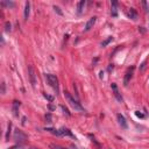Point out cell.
Listing matches in <instances>:
<instances>
[{"instance_id": "4316f807", "label": "cell", "mask_w": 149, "mask_h": 149, "mask_svg": "<svg viewBox=\"0 0 149 149\" xmlns=\"http://www.w3.org/2000/svg\"><path fill=\"white\" fill-rule=\"evenodd\" d=\"M46 119L48 120V122H51V114H50V113H48V114L46 115Z\"/></svg>"}, {"instance_id": "5b68a950", "label": "cell", "mask_w": 149, "mask_h": 149, "mask_svg": "<svg viewBox=\"0 0 149 149\" xmlns=\"http://www.w3.org/2000/svg\"><path fill=\"white\" fill-rule=\"evenodd\" d=\"M28 75H29V79H31L32 86L35 87V85H36V77H35V71H34V69H33L32 65L28 67Z\"/></svg>"}, {"instance_id": "ba28073f", "label": "cell", "mask_w": 149, "mask_h": 149, "mask_svg": "<svg viewBox=\"0 0 149 149\" xmlns=\"http://www.w3.org/2000/svg\"><path fill=\"white\" fill-rule=\"evenodd\" d=\"M96 21H97V18H96V16H92V18L90 19L87 22H86V24H85V31H86V32L90 31V29H91V28L94 26Z\"/></svg>"}, {"instance_id": "cb8c5ba5", "label": "cell", "mask_w": 149, "mask_h": 149, "mask_svg": "<svg viewBox=\"0 0 149 149\" xmlns=\"http://www.w3.org/2000/svg\"><path fill=\"white\" fill-rule=\"evenodd\" d=\"M54 9H55V11L58 13V14H59V15H62V14H63V13H62V11L59 9V7H58V6H54Z\"/></svg>"}, {"instance_id": "8fae6325", "label": "cell", "mask_w": 149, "mask_h": 149, "mask_svg": "<svg viewBox=\"0 0 149 149\" xmlns=\"http://www.w3.org/2000/svg\"><path fill=\"white\" fill-rule=\"evenodd\" d=\"M20 105H21V103L18 100H14L13 101V114H14V116H18V112H19V107H20Z\"/></svg>"}, {"instance_id": "6da1fadb", "label": "cell", "mask_w": 149, "mask_h": 149, "mask_svg": "<svg viewBox=\"0 0 149 149\" xmlns=\"http://www.w3.org/2000/svg\"><path fill=\"white\" fill-rule=\"evenodd\" d=\"M64 97H65L67 101L69 103V105H70L72 108H75V111H78V112H85L84 107H83L82 105L78 103V100H76V99H75V98H73L68 91L64 92Z\"/></svg>"}, {"instance_id": "484cf974", "label": "cell", "mask_w": 149, "mask_h": 149, "mask_svg": "<svg viewBox=\"0 0 149 149\" xmlns=\"http://www.w3.org/2000/svg\"><path fill=\"white\" fill-rule=\"evenodd\" d=\"M135 114H136V116H139V118H144V114L140 113L139 111H136V112H135Z\"/></svg>"}, {"instance_id": "30bf717a", "label": "cell", "mask_w": 149, "mask_h": 149, "mask_svg": "<svg viewBox=\"0 0 149 149\" xmlns=\"http://www.w3.org/2000/svg\"><path fill=\"white\" fill-rule=\"evenodd\" d=\"M127 15H128V18H131L132 20H137V12L135 8H129Z\"/></svg>"}, {"instance_id": "2e32d148", "label": "cell", "mask_w": 149, "mask_h": 149, "mask_svg": "<svg viewBox=\"0 0 149 149\" xmlns=\"http://www.w3.org/2000/svg\"><path fill=\"white\" fill-rule=\"evenodd\" d=\"M111 41H113V37L112 36H108L106 40H105V41H103V42H101V47H106L107 44L111 42Z\"/></svg>"}, {"instance_id": "d6986e66", "label": "cell", "mask_w": 149, "mask_h": 149, "mask_svg": "<svg viewBox=\"0 0 149 149\" xmlns=\"http://www.w3.org/2000/svg\"><path fill=\"white\" fill-rule=\"evenodd\" d=\"M11 27H12V26H11V23H9L8 21L5 22V31H6V32H11Z\"/></svg>"}, {"instance_id": "7a4b0ae2", "label": "cell", "mask_w": 149, "mask_h": 149, "mask_svg": "<svg viewBox=\"0 0 149 149\" xmlns=\"http://www.w3.org/2000/svg\"><path fill=\"white\" fill-rule=\"evenodd\" d=\"M46 79H47V82L49 83V85L51 86V87L58 93L59 87H58V78H57V77H56L55 75H51V73H47V75H46Z\"/></svg>"}, {"instance_id": "603a6c76", "label": "cell", "mask_w": 149, "mask_h": 149, "mask_svg": "<svg viewBox=\"0 0 149 149\" xmlns=\"http://www.w3.org/2000/svg\"><path fill=\"white\" fill-rule=\"evenodd\" d=\"M50 148H52V149H65V148H63V147L57 146V144H51V146H50Z\"/></svg>"}, {"instance_id": "3957f363", "label": "cell", "mask_w": 149, "mask_h": 149, "mask_svg": "<svg viewBox=\"0 0 149 149\" xmlns=\"http://www.w3.org/2000/svg\"><path fill=\"white\" fill-rule=\"evenodd\" d=\"M27 139H28V136L22 131H19V129H15V131H14V140H15L16 143L22 144V143H24L27 141Z\"/></svg>"}, {"instance_id": "ac0fdd59", "label": "cell", "mask_w": 149, "mask_h": 149, "mask_svg": "<svg viewBox=\"0 0 149 149\" xmlns=\"http://www.w3.org/2000/svg\"><path fill=\"white\" fill-rule=\"evenodd\" d=\"M1 5H3V6H9V7H14V5H15V4L14 3H12V1H3V3H1Z\"/></svg>"}, {"instance_id": "9c48e42d", "label": "cell", "mask_w": 149, "mask_h": 149, "mask_svg": "<svg viewBox=\"0 0 149 149\" xmlns=\"http://www.w3.org/2000/svg\"><path fill=\"white\" fill-rule=\"evenodd\" d=\"M112 90H113V92H114V96L116 97V99H118L119 101H122V97L120 96V93H119V91H118V86H116V84L115 83H112Z\"/></svg>"}, {"instance_id": "277c9868", "label": "cell", "mask_w": 149, "mask_h": 149, "mask_svg": "<svg viewBox=\"0 0 149 149\" xmlns=\"http://www.w3.org/2000/svg\"><path fill=\"white\" fill-rule=\"evenodd\" d=\"M134 70H135V68H134V67L128 68V69H127V71H126V75H125V78H124V85H125V86L128 85V83H129L131 78L133 77Z\"/></svg>"}, {"instance_id": "d4e9b609", "label": "cell", "mask_w": 149, "mask_h": 149, "mask_svg": "<svg viewBox=\"0 0 149 149\" xmlns=\"http://www.w3.org/2000/svg\"><path fill=\"white\" fill-rule=\"evenodd\" d=\"M5 92H6V90H5V83H1V93L5 94Z\"/></svg>"}, {"instance_id": "e0dca14e", "label": "cell", "mask_w": 149, "mask_h": 149, "mask_svg": "<svg viewBox=\"0 0 149 149\" xmlns=\"http://www.w3.org/2000/svg\"><path fill=\"white\" fill-rule=\"evenodd\" d=\"M46 131L50 132V133H51V134H54V135H57V136H59V135H58V129H55V128H49V127H47V128H46Z\"/></svg>"}, {"instance_id": "7c38bea8", "label": "cell", "mask_w": 149, "mask_h": 149, "mask_svg": "<svg viewBox=\"0 0 149 149\" xmlns=\"http://www.w3.org/2000/svg\"><path fill=\"white\" fill-rule=\"evenodd\" d=\"M29 13H31V3H29V1H27V3H26V5H24V20H28Z\"/></svg>"}, {"instance_id": "7402d4cb", "label": "cell", "mask_w": 149, "mask_h": 149, "mask_svg": "<svg viewBox=\"0 0 149 149\" xmlns=\"http://www.w3.org/2000/svg\"><path fill=\"white\" fill-rule=\"evenodd\" d=\"M43 96H44V98H47L49 101H52V100H54V97H52V96H49V94H47V93H44Z\"/></svg>"}, {"instance_id": "5bb4252c", "label": "cell", "mask_w": 149, "mask_h": 149, "mask_svg": "<svg viewBox=\"0 0 149 149\" xmlns=\"http://www.w3.org/2000/svg\"><path fill=\"white\" fill-rule=\"evenodd\" d=\"M112 15L116 16L118 15V1H112Z\"/></svg>"}, {"instance_id": "83f0119b", "label": "cell", "mask_w": 149, "mask_h": 149, "mask_svg": "<svg viewBox=\"0 0 149 149\" xmlns=\"http://www.w3.org/2000/svg\"><path fill=\"white\" fill-rule=\"evenodd\" d=\"M144 65H146V61H144V62L142 63V67H141V70H143V69H144Z\"/></svg>"}, {"instance_id": "8992f818", "label": "cell", "mask_w": 149, "mask_h": 149, "mask_svg": "<svg viewBox=\"0 0 149 149\" xmlns=\"http://www.w3.org/2000/svg\"><path fill=\"white\" fill-rule=\"evenodd\" d=\"M58 135H59V136H63V135H68V136L72 137V139H76V137H75V135L71 133L70 129H68V128H65V127H62V128H59V129H58Z\"/></svg>"}, {"instance_id": "9a60e30c", "label": "cell", "mask_w": 149, "mask_h": 149, "mask_svg": "<svg viewBox=\"0 0 149 149\" xmlns=\"http://www.w3.org/2000/svg\"><path fill=\"white\" fill-rule=\"evenodd\" d=\"M11 128H12V124L9 122L8 126H7V132H6V135H5V139H6V140H5V141H8L9 140V133H11Z\"/></svg>"}, {"instance_id": "ffe728a7", "label": "cell", "mask_w": 149, "mask_h": 149, "mask_svg": "<svg viewBox=\"0 0 149 149\" xmlns=\"http://www.w3.org/2000/svg\"><path fill=\"white\" fill-rule=\"evenodd\" d=\"M61 110L63 111V113H64V114H65V115L70 116V112H69V111H68V110H67V108H65V107H64V106H61Z\"/></svg>"}, {"instance_id": "52a82bcc", "label": "cell", "mask_w": 149, "mask_h": 149, "mask_svg": "<svg viewBox=\"0 0 149 149\" xmlns=\"http://www.w3.org/2000/svg\"><path fill=\"white\" fill-rule=\"evenodd\" d=\"M116 118H118V121H119V125L121 126L124 129H126L127 128V121H126V119H125V116L122 115V114H120L119 113L118 115H116Z\"/></svg>"}, {"instance_id": "4fadbf2b", "label": "cell", "mask_w": 149, "mask_h": 149, "mask_svg": "<svg viewBox=\"0 0 149 149\" xmlns=\"http://www.w3.org/2000/svg\"><path fill=\"white\" fill-rule=\"evenodd\" d=\"M85 4H86L85 0H82V1H79V3L77 4V13H78V14H82L83 13V9H84Z\"/></svg>"}, {"instance_id": "44dd1931", "label": "cell", "mask_w": 149, "mask_h": 149, "mask_svg": "<svg viewBox=\"0 0 149 149\" xmlns=\"http://www.w3.org/2000/svg\"><path fill=\"white\" fill-rule=\"evenodd\" d=\"M142 5H143V7H144V12H148L149 7H148V4H147V1H142Z\"/></svg>"}, {"instance_id": "f1b7e54d", "label": "cell", "mask_w": 149, "mask_h": 149, "mask_svg": "<svg viewBox=\"0 0 149 149\" xmlns=\"http://www.w3.org/2000/svg\"><path fill=\"white\" fill-rule=\"evenodd\" d=\"M31 149H37V148H35V147H32V148Z\"/></svg>"}]
</instances>
